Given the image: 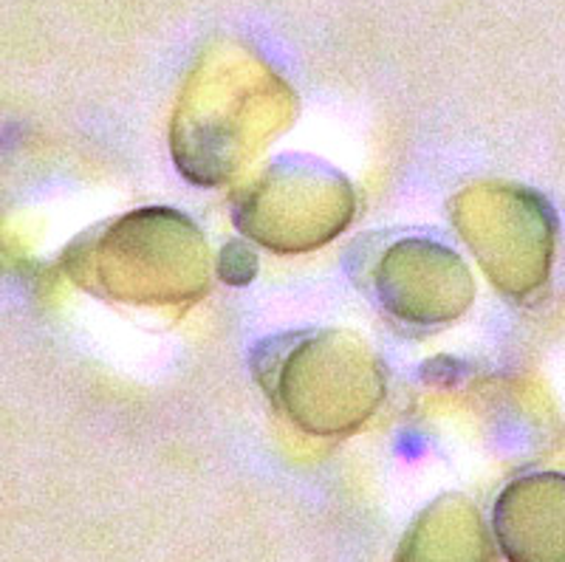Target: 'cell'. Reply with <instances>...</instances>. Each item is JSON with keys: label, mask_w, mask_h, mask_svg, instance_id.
I'll return each instance as SVG.
<instances>
[{"label": "cell", "mask_w": 565, "mask_h": 562, "mask_svg": "<svg viewBox=\"0 0 565 562\" xmlns=\"http://www.w3.org/2000/svg\"><path fill=\"white\" fill-rule=\"evenodd\" d=\"M257 272V257L246 250L244 243H230L221 257V277L226 283H235V286H244L252 280V275Z\"/></svg>", "instance_id": "4"}, {"label": "cell", "mask_w": 565, "mask_h": 562, "mask_svg": "<svg viewBox=\"0 0 565 562\" xmlns=\"http://www.w3.org/2000/svg\"><path fill=\"white\" fill-rule=\"evenodd\" d=\"M387 311L411 322H444L467 308L469 275L452 252L424 241L396 243L380 275Z\"/></svg>", "instance_id": "1"}, {"label": "cell", "mask_w": 565, "mask_h": 562, "mask_svg": "<svg viewBox=\"0 0 565 562\" xmlns=\"http://www.w3.org/2000/svg\"><path fill=\"white\" fill-rule=\"evenodd\" d=\"M396 562H494L487 526L469 500L447 495L424 509Z\"/></svg>", "instance_id": "3"}, {"label": "cell", "mask_w": 565, "mask_h": 562, "mask_svg": "<svg viewBox=\"0 0 565 562\" xmlns=\"http://www.w3.org/2000/svg\"><path fill=\"white\" fill-rule=\"evenodd\" d=\"M494 534L509 562H565V475L509 484L494 503Z\"/></svg>", "instance_id": "2"}]
</instances>
